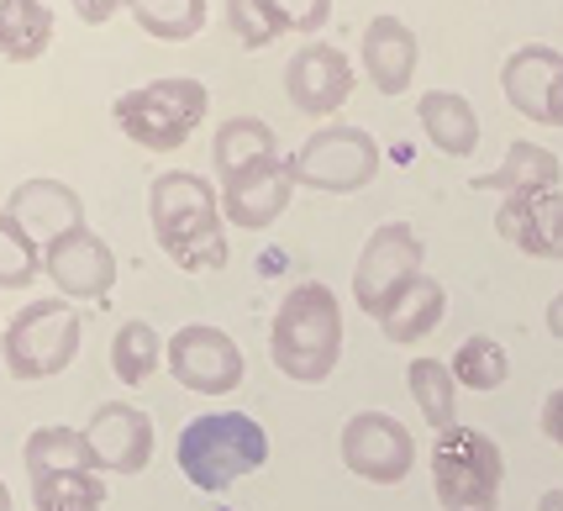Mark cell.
I'll return each mask as SVG.
<instances>
[{
  "label": "cell",
  "instance_id": "cell-1",
  "mask_svg": "<svg viewBox=\"0 0 563 511\" xmlns=\"http://www.w3.org/2000/svg\"><path fill=\"white\" fill-rule=\"evenodd\" d=\"M147 221L153 243L185 274H217L227 269V217L217 191L190 170H169L147 185Z\"/></svg>",
  "mask_w": 563,
  "mask_h": 511
},
{
  "label": "cell",
  "instance_id": "cell-2",
  "mask_svg": "<svg viewBox=\"0 0 563 511\" xmlns=\"http://www.w3.org/2000/svg\"><path fill=\"white\" fill-rule=\"evenodd\" d=\"M269 359L295 385H321L343 365V301L332 285L306 280L285 291L279 312L269 322Z\"/></svg>",
  "mask_w": 563,
  "mask_h": 511
},
{
  "label": "cell",
  "instance_id": "cell-3",
  "mask_svg": "<svg viewBox=\"0 0 563 511\" xmlns=\"http://www.w3.org/2000/svg\"><path fill=\"white\" fill-rule=\"evenodd\" d=\"M174 459L196 490L221 496V490H232L238 480L258 475L269 464V433L247 412H200L185 422V433L174 443Z\"/></svg>",
  "mask_w": 563,
  "mask_h": 511
},
{
  "label": "cell",
  "instance_id": "cell-4",
  "mask_svg": "<svg viewBox=\"0 0 563 511\" xmlns=\"http://www.w3.org/2000/svg\"><path fill=\"white\" fill-rule=\"evenodd\" d=\"M206 111H211V96H206V85L190 79V74L147 79V85L126 90V96L111 106L117 127H122L137 148H147V153H174V148H185L190 132L206 122Z\"/></svg>",
  "mask_w": 563,
  "mask_h": 511
},
{
  "label": "cell",
  "instance_id": "cell-5",
  "mask_svg": "<svg viewBox=\"0 0 563 511\" xmlns=\"http://www.w3.org/2000/svg\"><path fill=\"white\" fill-rule=\"evenodd\" d=\"M79 338H85V322H79V306L74 301H26L16 317L5 322V338H0V354H5V374L16 385H37V380H53L74 365L79 354Z\"/></svg>",
  "mask_w": 563,
  "mask_h": 511
},
{
  "label": "cell",
  "instance_id": "cell-6",
  "mask_svg": "<svg viewBox=\"0 0 563 511\" xmlns=\"http://www.w3.org/2000/svg\"><path fill=\"white\" fill-rule=\"evenodd\" d=\"M506 454L479 427H448L432 443V490L442 511H500Z\"/></svg>",
  "mask_w": 563,
  "mask_h": 511
},
{
  "label": "cell",
  "instance_id": "cell-7",
  "mask_svg": "<svg viewBox=\"0 0 563 511\" xmlns=\"http://www.w3.org/2000/svg\"><path fill=\"white\" fill-rule=\"evenodd\" d=\"M295 185L321 195H353L374 185L379 174V143L368 138L364 127H321L306 143L290 153Z\"/></svg>",
  "mask_w": 563,
  "mask_h": 511
},
{
  "label": "cell",
  "instance_id": "cell-8",
  "mask_svg": "<svg viewBox=\"0 0 563 511\" xmlns=\"http://www.w3.org/2000/svg\"><path fill=\"white\" fill-rule=\"evenodd\" d=\"M421 259H427V248L411 221H385L368 232L358 269H353V301L364 306V317H379L411 280H421Z\"/></svg>",
  "mask_w": 563,
  "mask_h": 511
},
{
  "label": "cell",
  "instance_id": "cell-9",
  "mask_svg": "<svg viewBox=\"0 0 563 511\" xmlns=\"http://www.w3.org/2000/svg\"><path fill=\"white\" fill-rule=\"evenodd\" d=\"M343 464L368 486H400L417 469V438L390 412H353L343 422Z\"/></svg>",
  "mask_w": 563,
  "mask_h": 511
},
{
  "label": "cell",
  "instance_id": "cell-10",
  "mask_svg": "<svg viewBox=\"0 0 563 511\" xmlns=\"http://www.w3.org/2000/svg\"><path fill=\"white\" fill-rule=\"evenodd\" d=\"M164 365H169L174 385L196 390V395H227V390H238L247 369L243 348L227 338L221 327H211V322H185L169 338Z\"/></svg>",
  "mask_w": 563,
  "mask_h": 511
},
{
  "label": "cell",
  "instance_id": "cell-11",
  "mask_svg": "<svg viewBox=\"0 0 563 511\" xmlns=\"http://www.w3.org/2000/svg\"><path fill=\"white\" fill-rule=\"evenodd\" d=\"M43 274L53 280V291L64 301H96V306H106V295L117 285V253H111V243L100 232L74 227L58 243L43 248Z\"/></svg>",
  "mask_w": 563,
  "mask_h": 511
},
{
  "label": "cell",
  "instance_id": "cell-12",
  "mask_svg": "<svg viewBox=\"0 0 563 511\" xmlns=\"http://www.w3.org/2000/svg\"><path fill=\"white\" fill-rule=\"evenodd\" d=\"M500 96L538 127H563V53L548 43H527L500 64Z\"/></svg>",
  "mask_w": 563,
  "mask_h": 511
},
{
  "label": "cell",
  "instance_id": "cell-13",
  "mask_svg": "<svg viewBox=\"0 0 563 511\" xmlns=\"http://www.w3.org/2000/svg\"><path fill=\"white\" fill-rule=\"evenodd\" d=\"M285 96L300 117H332L353 96V64L338 43H306L285 64Z\"/></svg>",
  "mask_w": 563,
  "mask_h": 511
},
{
  "label": "cell",
  "instance_id": "cell-14",
  "mask_svg": "<svg viewBox=\"0 0 563 511\" xmlns=\"http://www.w3.org/2000/svg\"><path fill=\"white\" fill-rule=\"evenodd\" d=\"M85 438H90L100 475H143L153 459V416L132 401H106L96 406Z\"/></svg>",
  "mask_w": 563,
  "mask_h": 511
},
{
  "label": "cell",
  "instance_id": "cell-15",
  "mask_svg": "<svg viewBox=\"0 0 563 511\" xmlns=\"http://www.w3.org/2000/svg\"><path fill=\"white\" fill-rule=\"evenodd\" d=\"M295 195V164L290 159H269L258 170H243L232 180H221V217L232 227H247V232H264L285 217Z\"/></svg>",
  "mask_w": 563,
  "mask_h": 511
},
{
  "label": "cell",
  "instance_id": "cell-16",
  "mask_svg": "<svg viewBox=\"0 0 563 511\" xmlns=\"http://www.w3.org/2000/svg\"><path fill=\"white\" fill-rule=\"evenodd\" d=\"M5 217L16 221L37 248H48V243H58L64 232L85 227V200H79L74 185H64V180L32 174V180H22L16 191L5 195Z\"/></svg>",
  "mask_w": 563,
  "mask_h": 511
},
{
  "label": "cell",
  "instance_id": "cell-17",
  "mask_svg": "<svg viewBox=\"0 0 563 511\" xmlns=\"http://www.w3.org/2000/svg\"><path fill=\"white\" fill-rule=\"evenodd\" d=\"M495 232L532 259L563 264V191L542 195H506L495 211Z\"/></svg>",
  "mask_w": 563,
  "mask_h": 511
},
{
  "label": "cell",
  "instance_id": "cell-18",
  "mask_svg": "<svg viewBox=\"0 0 563 511\" xmlns=\"http://www.w3.org/2000/svg\"><path fill=\"white\" fill-rule=\"evenodd\" d=\"M358 53H364L368 85H374L379 96H400V90H411L421 43H417V32L400 22V17H390V11H385V17H374V22L364 26V43H358Z\"/></svg>",
  "mask_w": 563,
  "mask_h": 511
},
{
  "label": "cell",
  "instance_id": "cell-19",
  "mask_svg": "<svg viewBox=\"0 0 563 511\" xmlns=\"http://www.w3.org/2000/svg\"><path fill=\"white\" fill-rule=\"evenodd\" d=\"M559 153L553 148L532 143V138H516L506 148V159H500V170L490 174H474L468 185L474 191H500V195H542V191H559Z\"/></svg>",
  "mask_w": 563,
  "mask_h": 511
},
{
  "label": "cell",
  "instance_id": "cell-20",
  "mask_svg": "<svg viewBox=\"0 0 563 511\" xmlns=\"http://www.w3.org/2000/svg\"><path fill=\"white\" fill-rule=\"evenodd\" d=\"M417 122L427 132V143L448 159H468L479 148V111L459 90H427L417 100Z\"/></svg>",
  "mask_w": 563,
  "mask_h": 511
},
{
  "label": "cell",
  "instance_id": "cell-21",
  "mask_svg": "<svg viewBox=\"0 0 563 511\" xmlns=\"http://www.w3.org/2000/svg\"><path fill=\"white\" fill-rule=\"evenodd\" d=\"M442 317H448V291H442L432 274H421V280H411L374 322L385 327L390 343H427L442 327Z\"/></svg>",
  "mask_w": 563,
  "mask_h": 511
},
{
  "label": "cell",
  "instance_id": "cell-22",
  "mask_svg": "<svg viewBox=\"0 0 563 511\" xmlns=\"http://www.w3.org/2000/svg\"><path fill=\"white\" fill-rule=\"evenodd\" d=\"M269 159H285L269 122H258V117H227V122L217 127V143H211L217 180H232V174H243V170H258V164H269Z\"/></svg>",
  "mask_w": 563,
  "mask_h": 511
},
{
  "label": "cell",
  "instance_id": "cell-23",
  "mask_svg": "<svg viewBox=\"0 0 563 511\" xmlns=\"http://www.w3.org/2000/svg\"><path fill=\"white\" fill-rule=\"evenodd\" d=\"M53 43V11L43 0H0V58L32 64Z\"/></svg>",
  "mask_w": 563,
  "mask_h": 511
},
{
  "label": "cell",
  "instance_id": "cell-24",
  "mask_svg": "<svg viewBox=\"0 0 563 511\" xmlns=\"http://www.w3.org/2000/svg\"><path fill=\"white\" fill-rule=\"evenodd\" d=\"M406 385H411V401H417V412L427 416L432 433L459 427V380H453V369L442 359H411L406 365Z\"/></svg>",
  "mask_w": 563,
  "mask_h": 511
},
{
  "label": "cell",
  "instance_id": "cell-25",
  "mask_svg": "<svg viewBox=\"0 0 563 511\" xmlns=\"http://www.w3.org/2000/svg\"><path fill=\"white\" fill-rule=\"evenodd\" d=\"M164 354H169V343L158 338V327L143 317H132V322H122L117 338H111V374H117L122 385H147L153 369L164 365Z\"/></svg>",
  "mask_w": 563,
  "mask_h": 511
},
{
  "label": "cell",
  "instance_id": "cell-26",
  "mask_svg": "<svg viewBox=\"0 0 563 511\" xmlns=\"http://www.w3.org/2000/svg\"><path fill=\"white\" fill-rule=\"evenodd\" d=\"M22 464H26V480L53 475V469H100L85 427H37L22 448Z\"/></svg>",
  "mask_w": 563,
  "mask_h": 511
},
{
  "label": "cell",
  "instance_id": "cell-27",
  "mask_svg": "<svg viewBox=\"0 0 563 511\" xmlns=\"http://www.w3.org/2000/svg\"><path fill=\"white\" fill-rule=\"evenodd\" d=\"M106 480L100 469H53L32 480V511H100Z\"/></svg>",
  "mask_w": 563,
  "mask_h": 511
},
{
  "label": "cell",
  "instance_id": "cell-28",
  "mask_svg": "<svg viewBox=\"0 0 563 511\" xmlns=\"http://www.w3.org/2000/svg\"><path fill=\"white\" fill-rule=\"evenodd\" d=\"M126 11L158 43H190L206 26V0H126Z\"/></svg>",
  "mask_w": 563,
  "mask_h": 511
},
{
  "label": "cell",
  "instance_id": "cell-29",
  "mask_svg": "<svg viewBox=\"0 0 563 511\" xmlns=\"http://www.w3.org/2000/svg\"><path fill=\"white\" fill-rule=\"evenodd\" d=\"M448 369H453V380H459V390H500L506 380H511V354L500 348L495 338H485V333H474V338L459 343V354L448 359Z\"/></svg>",
  "mask_w": 563,
  "mask_h": 511
},
{
  "label": "cell",
  "instance_id": "cell-30",
  "mask_svg": "<svg viewBox=\"0 0 563 511\" xmlns=\"http://www.w3.org/2000/svg\"><path fill=\"white\" fill-rule=\"evenodd\" d=\"M43 274V248L0 211V291H26Z\"/></svg>",
  "mask_w": 563,
  "mask_h": 511
},
{
  "label": "cell",
  "instance_id": "cell-31",
  "mask_svg": "<svg viewBox=\"0 0 563 511\" xmlns=\"http://www.w3.org/2000/svg\"><path fill=\"white\" fill-rule=\"evenodd\" d=\"M227 22H232V32H238L243 48H264V43L279 37V22L269 17L264 0H227Z\"/></svg>",
  "mask_w": 563,
  "mask_h": 511
},
{
  "label": "cell",
  "instance_id": "cell-32",
  "mask_svg": "<svg viewBox=\"0 0 563 511\" xmlns=\"http://www.w3.org/2000/svg\"><path fill=\"white\" fill-rule=\"evenodd\" d=\"M279 32H321L332 17V0H264Z\"/></svg>",
  "mask_w": 563,
  "mask_h": 511
},
{
  "label": "cell",
  "instance_id": "cell-33",
  "mask_svg": "<svg viewBox=\"0 0 563 511\" xmlns=\"http://www.w3.org/2000/svg\"><path fill=\"white\" fill-rule=\"evenodd\" d=\"M542 433H548V443H553V448H563V385L542 401Z\"/></svg>",
  "mask_w": 563,
  "mask_h": 511
},
{
  "label": "cell",
  "instance_id": "cell-34",
  "mask_svg": "<svg viewBox=\"0 0 563 511\" xmlns=\"http://www.w3.org/2000/svg\"><path fill=\"white\" fill-rule=\"evenodd\" d=\"M126 0H74V11H79V22L85 26H106L117 11H122Z\"/></svg>",
  "mask_w": 563,
  "mask_h": 511
},
{
  "label": "cell",
  "instance_id": "cell-35",
  "mask_svg": "<svg viewBox=\"0 0 563 511\" xmlns=\"http://www.w3.org/2000/svg\"><path fill=\"white\" fill-rule=\"evenodd\" d=\"M548 333H553V338L563 343V291L553 295V301H548Z\"/></svg>",
  "mask_w": 563,
  "mask_h": 511
},
{
  "label": "cell",
  "instance_id": "cell-36",
  "mask_svg": "<svg viewBox=\"0 0 563 511\" xmlns=\"http://www.w3.org/2000/svg\"><path fill=\"white\" fill-rule=\"evenodd\" d=\"M538 511H563V490H542V496H538Z\"/></svg>",
  "mask_w": 563,
  "mask_h": 511
},
{
  "label": "cell",
  "instance_id": "cell-37",
  "mask_svg": "<svg viewBox=\"0 0 563 511\" xmlns=\"http://www.w3.org/2000/svg\"><path fill=\"white\" fill-rule=\"evenodd\" d=\"M0 511H11V490H5V480H0Z\"/></svg>",
  "mask_w": 563,
  "mask_h": 511
}]
</instances>
